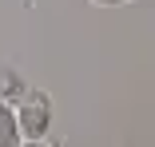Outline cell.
Returning <instances> with one entry per match:
<instances>
[{
  "label": "cell",
  "instance_id": "cell-1",
  "mask_svg": "<svg viewBox=\"0 0 155 147\" xmlns=\"http://www.w3.org/2000/svg\"><path fill=\"white\" fill-rule=\"evenodd\" d=\"M12 115H16L20 139L48 135V131H52V96H48V92H40V87H28V92L12 103Z\"/></svg>",
  "mask_w": 155,
  "mask_h": 147
},
{
  "label": "cell",
  "instance_id": "cell-2",
  "mask_svg": "<svg viewBox=\"0 0 155 147\" xmlns=\"http://www.w3.org/2000/svg\"><path fill=\"white\" fill-rule=\"evenodd\" d=\"M24 92H28V80L20 76V68L0 64V103H16Z\"/></svg>",
  "mask_w": 155,
  "mask_h": 147
},
{
  "label": "cell",
  "instance_id": "cell-3",
  "mask_svg": "<svg viewBox=\"0 0 155 147\" xmlns=\"http://www.w3.org/2000/svg\"><path fill=\"white\" fill-rule=\"evenodd\" d=\"M16 143H20V127H16L12 103H0V147H16Z\"/></svg>",
  "mask_w": 155,
  "mask_h": 147
},
{
  "label": "cell",
  "instance_id": "cell-4",
  "mask_svg": "<svg viewBox=\"0 0 155 147\" xmlns=\"http://www.w3.org/2000/svg\"><path fill=\"white\" fill-rule=\"evenodd\" d=\"M16 147H60V139H52V135H36V139H20Z\"/></svg>",
  "mask_w": 155,
  "mask_h": 147
},
{
  "label": "cell",
  "instance_id": "cell-5",
  "mask_svg": "<svg viewBox=\"0 0 155 147\" xmlns=\"http://www.w3.org/2000/svg\"><path fill=\"white\" fill-rule=\"evenodd\" d=\"M87 4H100V8H115V4H127V0H87Z\"/></svg>",
  "mask_w": 155,
  "mask_h": 147
}]
</instances>
